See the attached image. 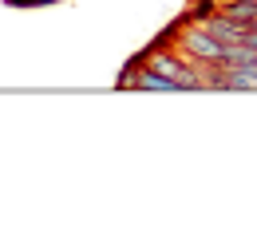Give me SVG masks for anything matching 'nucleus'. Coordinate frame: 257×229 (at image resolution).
I'll return each instance as SVG.
<instances>
[{"instance_id":"nucleus-1","label":"nucleus","mask_w":257,"mask_h":229,"mask_svg":"<svg viewBox=\"0 0 257 229\" xmlns=\"http://www.w3.org/2000/svg\"><path fill=\"white\" fill-rule=\"evenodd\" d=\"M202 28H206L210 36H218L222 44H245V36L253 32V24H237V20H229V16H222V12H218L214 20H206Z\"/></svg>"},{"instance_id":"nucleus-5","label":"nucleus","mask_w":257,"mask_h":229,"mask_svg":"<svg viewBox=\"0 0 257 229\" xmlns=\"http://www.w3.org/2000/svg\"><path fill=\"white\" fill-rule=\"evenodd\" d=\"M245 44H249V48H253V52H257V28H253V32H249V36H245Z\"/></svg>"},{"instance_id":"nucleus-4","label":"nucleus","mask_w":257,"mask_h":229,"mask_svg":"<svg viewBox=\"0 0 257 229\" xmlns=\"http://www.w3.org/2000/svg\"><path fill=\"white\" fill-rule=\"evenodd\" d=\"M237 71H241V75H245V79H249V83L257 87V52H253V60H249V64H241Z\"/></svg>"},{"instance_id":"nucleus-3","label":"nucleus","mask_w":257,"mask_h":229,"mask_svg":"<svg viewBox=\"0 0 257 229\" xmlns=\"http://www.w3.org/2000/svg\"><path fill=\"white\" fill-rule=\"evenodd\" d=\"M222 16L237 24H257V0H222Z\"/></svg>"},{"instance_id":"nucleus-2","label":"nucleus","mask_w":257,"mask_h":229,"mask_svg":"<svg viewBox=\"0 0 257 229\" xmlns=\"http://www.w3.org/2000/svg\"><path fill=\"white\" fill-rule=\"evenodd\" d=\"M135 91H182L170 75H162V71H155V67H139V79H135Z\"/></svg>"}]
</instances>
